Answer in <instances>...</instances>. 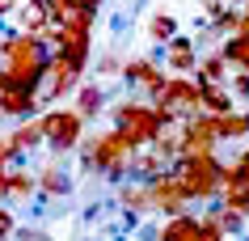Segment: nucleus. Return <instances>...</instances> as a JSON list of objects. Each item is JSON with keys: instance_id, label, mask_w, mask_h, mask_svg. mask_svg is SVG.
<instances>
[{"instance_id": "1", "label": "nucleus", "mask_w": 249, "mask_h": 241, "mask_svg": "<svg viewBox=\"0 0 249 241\" xmlns=\"http://www.w3.org/2000/svg\"><path fill=\"white\" fill-rule=\"evenodd\" d=\"M80 152H85V165H89L93 174H110V178H131V165L140 157V148L118 131V127L89 135L80 144Z\"/></svg>"}, {"instance_id": "2", "label": "nucleus", "mask_w": 249, "mask_h": 241, "mask_svg": "<svg viewBox=\"0 0 249 241\" xmlns=\"http://www.w3.org/2000/svg\"><path fill=\"white\" fill-rule=\"evenodd\" d=\"M114 127L144 152V148H152L160 135L169 131V119H165V110H160L157 102H140V97H135V102L114 106Z\"/></svg>"}, {"instance_id": "3", "label": "nucleus", "mask_w": 249, "mask_h": 241, "mask_svg": "<svg viewBox=\"0 0 249 241\" xmlns=\"http://www.w3.org/2000/svg\"><path fill=\"white\" fill-rule=\"evenodd\" d=\"M173 178L182 182V190L190 199H211V195L224 190V165L215 157H178Z\"/></svg>"}, {"instance_id": "4", "label": "nucleus", "mask_w": 249, "mask_h": 241, "mask_svg": "<svg viewBox=\"0 0 249 241\" xmlns=\"http://www.w3.org/2000/svg\"><path fill=\"white\" fill-rule=\"evenodd\" d=\"M38 127H42V140L55 148V152H68V148L85 144V119L68 106H55V110H42L38 114Z\"/></svg>"}, {"instance_id": "5", "label": "nucleus", "mask_w": 249, "mask_h": 241, "mask_svg": "<svg viewBox=\"0 0 249 241\" xmlns=\"http://www.w3.org/2000/svg\"><path fill=\"white\" fill-rule=\"evenodd\" d=\"M160 110H165V119H178V123H190L203 114V89H198V80L190 76H169V85H165V93H160L157 102Z\"/></svg>"}, {"instance_id": "6", "label": "nucleus", "mask_w": 249, "mask_h": 241, "mask_svg": "<svg viewBox=\"0 0 249 241\" xmlns=\"http://www.w3.org/2000/svg\"><path fill=\"white\" fill-rule=\"evenodd\" d=\"M160 241H224L220 224H211L203 216H169L165 228H160Z\"/></svg>"}, {"instance_id": "7", "label": "nucleus", "mask_w": 249, "mask_h": 241, "mask_svg": "<svg viewBox=\"0 0 249 241\" xmlns=\"http://www.w3.org/2000/svg\"><path fill=\"white\" fill-rule=\"evenodd\" d=\"M148 190H152V212H165V216H186V207L195 203V199L182 190V182L173 178V169L160 178V182H152Z\"/></svg>"}, {"instance_id": "8", "label": "nucleus", "mask_w": 249, "mask_h": 241, "mask_svg": "<svg viewBox=\"0 0 249 241\" xmlns=\"http://www.w3.org/2000/svg\"><path fill=\"white\" fill-rule=\"evenodd\" d=\"M123 76H127V85H140L152 102H160L165 85H169V76L160 72L157 59H131V64H123Z\"/></svg>"}, {"instance_id": "9", "label": "nucleus", "mask_w": 249, "mask_h": 241, "mask_svg": "<svg viewBox=\"0 0 249 241\" xmlns=\"http://www.w3.org/2000/svg\"><path fill=\"white\" fill-rule=\"evenodd\" d=\"M38 190L51 195V199H68L72 195V178H68L64 165H42L38 169Z\"/></svg>"}, {"instance_id": "10", "label": "nucleus", "mask_w": 249, "mask_h": 241, "mask_svg": "<svg viewBox=\"0 0 249 241\" xmlns=\"http://www.w3.org/2000/svg\"><path fill=\"white\" fill-rule=\"evenodd\" d=\"M165 51H169V68H173V72H182V76H186V72H198V64H203V59L195 55V42H190V38H173Z\"/></svg>"}, {"instance_id": "11", "label": "nucleus", "mask_w": 249, "mask_h": 241, "mask_svg": "<svg viewBox=\"0 0 249 241\" xmlns=\"http://www.w3.org/2000/svg\"><path fill=\"white\" fill-rule=\"evenodd\" d=\"M4 140H9V144H13V152H21V157H26V152H34L38 144H47V140H42L38 119H34V123H21V127H17V131H9Z\"/></svg>"}, {"instance_id": "12", "label": "nucleus", "mask_w": 249, "mask_h": 241, "mask_svg": "<svg viewBox=\"0 0 249 241\" xmlns=\"http://www.w3.org/2000/svg\"><path fill=\"white\" fill-rule=\"evenodd\" d=\"M102 106H106L102 85H80V89H76V106H72V110H76V114H80L85 123H89V119H93V114H97Z\"/></svg>"}, {"instance_id": "13", "label": "nucleus", "mask_w": 249, "mask_h": 241, "mask_svg": "<svg viewBox=\"0 0 249 241\" xmlns=\"http://www.w3.org/2000/svg\"><path fill=\"white\" fill-rule=\"evenodd\" d=\"M215 131H220V140H241V135H249V110H232V114L215 119Z\"/></svg>"}, {"instance_id": "14", "label": "nucleus", "mask_w": 249, "mask_h": 241, "mask_svg": "<svg viewBox=\"0 0 249 241\" xmlns=\"http://www.w3.org/2000/svg\"><path fill=\"white\" fill-rule=\"evenodd\" d=\"M220 55L228 59V68H236V72H249V34H236V38H228Z\"/></svg>"}, {"instance_id": "15", "label": "nucleus", "mask_w": 249, "mask_h": 241, "mask_svg": "<svg viewBox=\"0 0 249 241\" xmlns=\"http://www.w3.org/2000/svg\"><path fill=\"white\" fill-rule=\"evenodd\" d=\"M148 34H152L160 47H169V42L178 38V21H173V17H165V13H157L152 21H148Z\"/></svg>"}, {"instance_id": "16", "label": "nucleus", "mask_w": 249, "mask_h": 241, "mask_svg": "<svg viewBox=\"0 0 249 241\" xmlns=\"http://www.w3.org/2000/svg\"><path fill=\"white\" fill-rule=\"evenodd\" d=\"M13 233H17V224H13V212L0 203V241H13Z\"/></svg>"}, {"instance_id": "17", "label": "nucleus", "mask_w": 249, "mask_h": 241, "mask_svg": "<svg viewBox=\"0 0 249 241\" xmlns=\"http://www.w3.org/2000/svg\"><path fill=\"white\" fill-rule=\"evenodd\" d=\"M13 241H51V233L47 228H17Z\"/></svg>"}, {"instance_id": "18", "label": "nucleus", "mask_w": 249, "mask_h": 241, "mask_svg": "<svg viewBox=\"0 0 249 241\" xmlns=\"http://www.w3.org/2000/svg\"><path fill=\"white\" fill-rule=\"evenodd\" d=\"M232 4H241V9H245V4H249V0H232Z\"/></svg>"}, {"instance_id": "19", "label": "nucleus", "mask_w": 249, "mask_h": 241, "mask_svg": "<svg viewBox=\"0 0 249 241\" xmlns=\"http://www.w3.org/2000/svg\"><path fill=\"white\" fill-rule=\"evenodd\" d=\"M245 13H249V4H245Z\"/></svg>"}]
</instances>
